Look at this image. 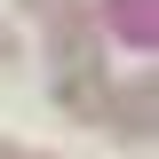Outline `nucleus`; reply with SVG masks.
<instances>
[{"label":"nucleus","mask_w":159,"mask_h":159,"mask_svg":"<svg viewBox=\"0 0 159 159\" xmlns=\"http://www.w3.org/2000/svg\"><path fill=\"white\" fill-rule=\"evenodd\" d=\"M24 8H48V16H56V8H64V0H24Z\"/></svg>","instance_id":"obj_2"},{"label":"nucleus","mask_w":159,"mask_h":159,"mask_svg":"<svg viewBox=\"0 0 159 159\" xmlns=\"http://www.w3.org/2000/svg\"><path fill=\"white\" fill-rule=\"evenodd\" d=\"M0 159H24V151H16V143H0Z\"/></svg>","instance_id":"obj_3"},{"label":"nucleus","mask_w":159,"mask_h":159,"mask_svg":"<svg viewBox=\"0 0 159 159\" xmlns=\"http://www.w3.org/2000/svg\"><path fill=\"white\" fill-rule=\"evenodd\" d=\"M103 119H119V127H127V135H143V127H151V88H119V96H103Z\"/></svg>","instance_id":"obj_1"}]
</instances>
